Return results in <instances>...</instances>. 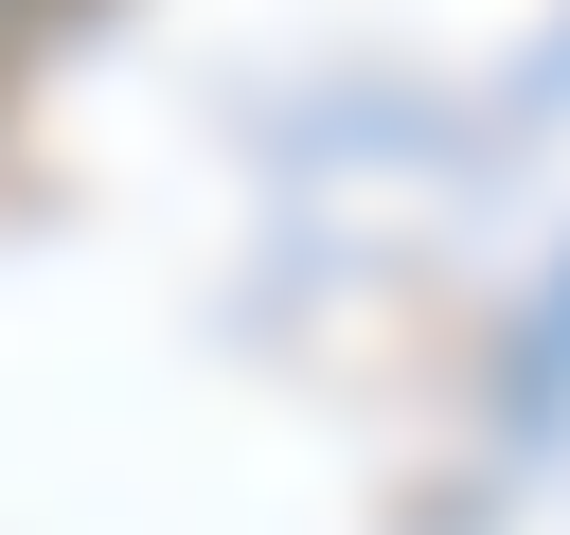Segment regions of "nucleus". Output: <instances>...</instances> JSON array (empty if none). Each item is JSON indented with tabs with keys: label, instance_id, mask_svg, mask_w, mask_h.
<instances>
[{
	"label": "nucleus",
	"instance_id": "nucleus-1",
	"mask_svg": "<svg viewBox=\"0 0 570 535\" xmlns=\"http://www.w3.org/2000/svg\"><path fill=\"white\" fill-rule=\"evenodd\" d=\"M53 18H71V0H0V54H18V36H53Z\"/></svg>",
	"mask_w": 570,
	"mask_h": 535
}]
</instances>
